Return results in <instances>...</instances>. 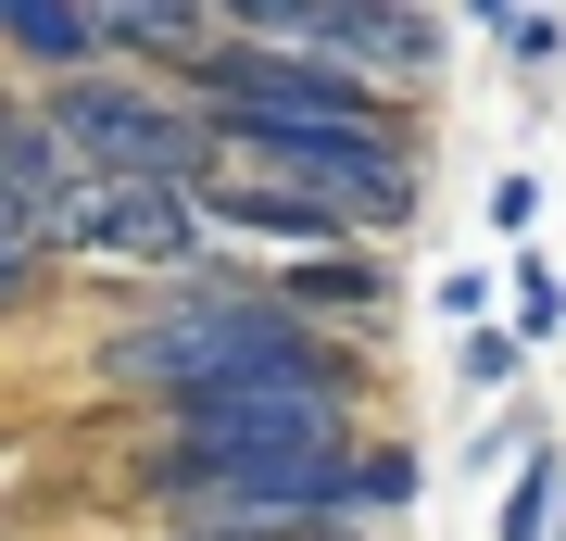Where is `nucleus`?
I'll return each instance as SVG.
<instances>
[{"mask_svg": "<svg viewBox=\"0 0 566 541\" xmlns=\"http://www.w3.org/2000/svg\"><path fill=\"white\" fill-rule=\"evenodd\" d=\"M504 541H542V466L516 479V503H504Z\"/></svg>", "mask_w": 566, "mask_h": 541, "instance_id": "obj_10", "label": "nucleus"}, {"mask_svg": "<svg viewBox=\"0 0 566 541\" xmlns=\"http://www.w3.org/2000/svg\"><path fill=\"white\" fill-rule=\"evenodd\" d=\"M189 101L227 126V114H252V126H390L378 101L353 89V63H315V51H264V39H227L189 63Z\"/></svg>", "mask_w": 566, "mask_h": 541, "instance_id": "obj_3", "label": "nucleus"}, {"mask_svg": "<svg viewBox=\"0 0 566 541\" xmlns=\"http://www.w3.org/2000/svg\"><path fill=\"white\" fill-rule=\"evenodd\" d=\"M491 39H504V51H528V63H542V51L566 39V25H554V13H491Z\"/></svg>", "mask_w": 566, "mask_h": 541, "instance_id": "obj_9", "label": "nucleus"}, {"mask_svg": "<svg viewBox=\"0 0 566 541\" xmlns=\"http://www.w3.org/2000/svg\"><path fill=\"white\" fill-rule=\"evenodd\" d=\"M102 378L164 391V403L189 416V403H214V391H277V378L353 391V353H327L277 290H240V278H214V264H202V278H177L139 327H114V341H102Z\"/></svg>", "mask_w": 566, "mask_h": 541, "instance_id": "obj_1", "label": "nucleus"}, {"mask_svg": "<svg viewBox=\"0 0 566 541\" xmlns=\"http://www.w3.org/2000/svg\"><path fill=\"white\" fill-rule=\"evenodd\" d=\"M353 503H416V454H353Z\"/></svg>", "mask_w": 566, "mask_h": 541, "instance_id": "obj_8", "label": "nucleus"}, {"mask_svg": "<svg viewBox=\"0 0 566 541\" xmlns=\"http://www.w3.org/2000/svg\"><path fill=\"white\" fill-rule=\"evenodd\" d=\"M202 227H214L202 189H76L63 252H76V264H189Z\"/></svg>", "mask_w": 566, "mask_h": 541, "instance_id": "obj_4", "label": "nucleus"}, {"mask_svg": "<svg viewBox=\"0 0 566 541\" xmlns=\"http://www.w3.org/2000/svg\"><path fill=\"white\" fill-rule=\"evenodd\" d=\"M277 302H290V315H303V302H340V315H353V302H378V264H290V278H277Z\"/></svg>", "mask_w": 566, "mask_h": 541, "instance_id": "obj_7", "label": "nucleus"}, {"mask_svg": "<svg viewBox=\"0 0 566 541\" xmlns=\"http://www.w3.org/2000/svg\"><path fill=\"white\" fill-rule=\"evenodd\" d=\"M202 215H214V227H252V240H315L327 264H340V252L365 240V227L340 215V201H315V189H277V177H214V189H202Z\"/></svg>", "mask_w": 566, "mask_h": 541, "instance_id": "obj_5", "label": "nucleus"}, {"mask_svg": "<svg viewBox=\"0 0 566 541\" xmlns=\"http://www.w3.org/2000/svg\"><path fill=\"white\" fill-rule=\"evenodd\" d=\"M39 114H51V139L76 152L88 189H202V164H227L202 101H164L139 76H114V63L76 76V89H39Z\"/></svg>", "mask_w": 566, "mask_h": 541, "instance_id": "obj_2", "label": "nucleus"}, {"mask_svg": "<svg viewBox=\"0 0 566 541\" xmlns=\"http://www.w3.org/2000/svg\"><path fill=\"white\" fill-rule=\"evenodd\" d=\"M0 51H13L25 76H51V89H76V76L114 63L102 13H76V0H0Z\"/></svg>", "mask_w": 566, "mask_h": 541, "instance_id": "obj_6", "label": "nucleus"}]
</instances>
